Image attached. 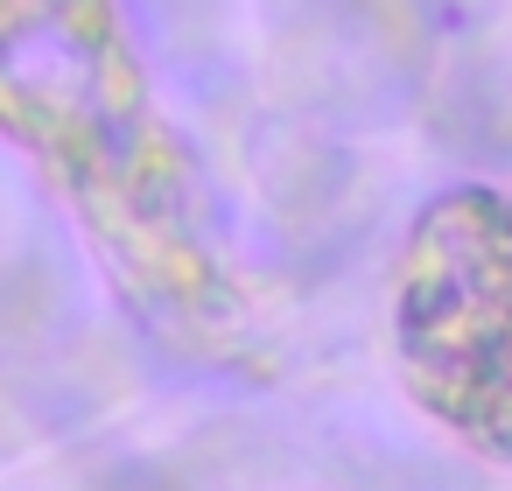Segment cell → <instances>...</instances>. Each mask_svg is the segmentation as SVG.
<instances>
[{
	"label": "cell",
	"instance_id": "6da1fadb",
	"mask_svg": "<svg viewBox=\"0 0 512 491\" xmlns=\"http://www.w3.org/2000/svg\"><path fill=\"white\" fill-rule=\"evenodd\" d=\"M393 358L407 393L484 463L512 470V190H442L393 281Z\"/></svg>",
	"mask_w": 512,
	"mask_h": 491
}]
</instances>
